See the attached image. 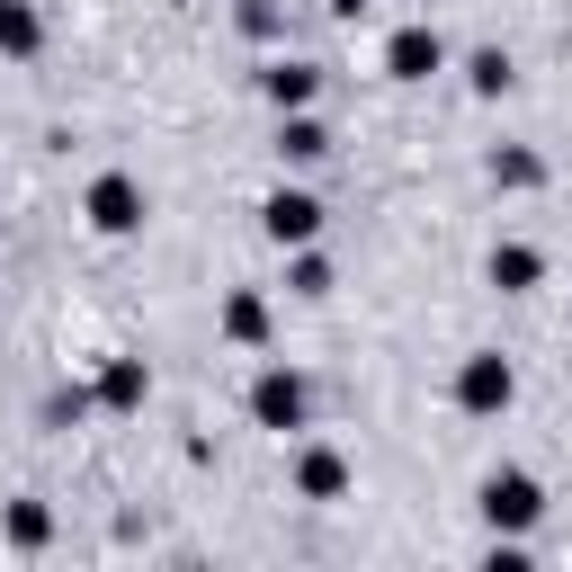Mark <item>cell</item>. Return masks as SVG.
Masks as SVG:
<instances>
[{"mask_svg":"<svg viewBox=\"0 0 572 572\" xmlns=\"http://www.w3.org/2000/svg\"><path fill=\"white\" fill-rule=\"evenodd\" d=\"M260 411H268V420H296V385L268 376V385H260Z\"/></svg>","mask_w":572,"mask_h":572,"instance_id":"obj_6","label":"cell"},{"mask_svg":"<svg viewBox=\"0 0 572 572\" xmlns=\"http://www.w3.org/2000/svg\"><path fill=\"white\" fill-rule=\"evenodd\" d=\"M99 224H108V233H125V224H134V188H125V179H108V188H99Z\"/></svg>","mask_w":572,"mask_h":572,"instance_id":"obj_4","label":"cell"},{"mask_svg":"<svg viewBox=\"0 0 572 572\" xmlns=\"http://www.w3.org/2000/svg\"><path fill=\"white\" fill-rule=\"evenodd\" d=\"M483 501H492V519H528V510H537V492H528V483H492Z\"/></svg>","mask_w":572,"mask_h":572,"instance_id":"obj_5","label":"cell"},{"mask_svg":"<svg viewBox=\"0 0 572 572\" xmlns=\"http://www.w3.org/2000/svg\"><path fill=\"white\" fill-rule=\"evenodd\" d=\"M492 277H510V286H528V277H537V260H528V251H501V260H492Z\"/></svg>","mask_w":572,"mask_h":572,"instance_id":"obj_7","label":"cell"},{"mask_svg":"<svg viewBox=\"0 0 572 572\" xmlns=\"http://www.w3.org/2000/svg\"><path fill=\"white\" fill-rule=\"evenodd\" d=\"M465 403H510V367H492V358H483V367L465 376Z\"/></svg>","mask_w":572,"mask_h":572,"instance_id":"obj_3","label":"cell"},{"mask_svg":"<svg viewBox=\"0 0 572 572\" xmlns=\"http://www.w3.org/2000/svg\"><path fill=\"white\" fill-rule=\"evenodd\" d=\"M394 72H403V81H420V72H439V36H403V45H394Z\"/></svg>","mask_w":572,"mask_h":572,"instance_id":"obj_2","label":"cell"},{"mask_svg":"<svg viewBox=\"0 0 572 572\" xmlns=\"http://www.w3.org/2000/svg\"><path fill=\"white\" fill-rule=\"evenodd\" d=\"M268 233H277V242H305V233H314V197H277V206H268Z\"/></svg>","mask_w":572,"mask_h":572,"instance_id":"obj_1","label":"cell"}]
</instances>
